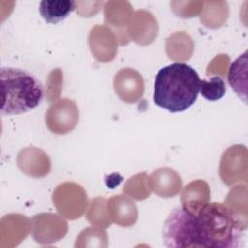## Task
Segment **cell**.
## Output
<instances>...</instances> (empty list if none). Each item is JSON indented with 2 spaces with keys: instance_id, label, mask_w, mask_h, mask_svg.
Returning a JSON list of instances; mask_svg holds the SVG:
<instances>
[{
  "instance_id": "cell-4",
  "label": "cell",
  "mask_w": 248,
  "mask_h": 248,
  "mask_svg": "<svg viewBox=\"0 0 248 248\" xmlns=\"http://www.w3.org/2000/svg\"><path fill=\"white\" fill-rule=\"evenodd\" d=\"M75 7L76 2L72 0H44L40 2L39 12L46 22L56 24L65 19Z\"/></svg>"
},
{
  "instance_id": "cell-3",
  "label": "cell",
  "mask_w": 248,
  "mask_h": 248,
  "mask_svg": "<svg viewBox=\"0 0 248 248\" xmlns=\"http://www.w3.org/2000/svg\"><path fill=\"white\" fill-rule=\"evenodd\" d=\"M1 114H21L34 109L44 98L42 82L30 72L14 67L0 69Z\"/></svg>"
},
{
  "instance_id": "cell-5",
  "label": "cell",
  "mask_w": 248,
  "mask_h": 248,
  "mask_svg": "<svg viewBox=\"0 0 248 248\" xmlns=\"http://www.w3.org/2000/svg\"><path fill=\"white\" fill-rule=\"evenodd\" d=\"M200 91L203 98L208 101H217L224 97L226 93V84L224 79L219 76H213L207 81L201 80Z\"/></svg>"
},
{
  "instance_id": "cell-2",
  "label": "cell",
  "mask_w": 248,
  "mask_h": 248,
  "mask_svg": "<svg viewBox=\"0 0 248 248\" xmlns=\"http://www.w3.org/2000/svg\"><path fill=\"white\" fill-rule=\"evenodd\" d=\"M201 79L186 63H172L159 70L154 80L153 102L170 112H181L192 107L200 92Z\"/></svg>"
},
{
  "instance_id": "cell-6",
  "label": "cell",
  "mask_w": 248,
  "mask_h": 248,
  "mask_svg": "<svg viewBox=\"0 0 248 248\" xmlns=\"http://www.w3.org/2000/svg\"><path fill=\"white\" fill-rule=\"evenodd\" d=\"M246 62H247V50L241 56H239L235 61H233L232 63V65L229 69V74H228V81H229L231 87L235 91V93L239 97L243 94L244 101H246V94L241 89V86L243 87L244 90L246 87H244L240 82V77L242 76L240 74V70L242 69L243 66L246 65Z\"/></svg>"
},
{
  "instance_id": "cell-1",
  "label": "cell",
  "mask_w": 248,
  "mask_h": 248,
  "mask_svg": "<svg viewBox=\"0 0 248 248\" xmlns=\"http://www.w3.org/2000/svg\"><path fill=\"white\" fill-rule=\"evenodd\" d=\"M245 227L238 215L220 202H209L196 210L172 209L162 230L166 247L237 248L242 246Z\"/></svg>"
}]
</instances>
